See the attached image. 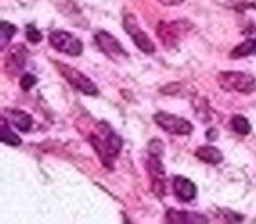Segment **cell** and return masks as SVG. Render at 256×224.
<instances>
[{"label":"cell","mask_w":256,"mask_h":224,"mask_svg":"<svg viewBox=\"0 0 256 224\" xmlns=\"http://www.w3.org/2000/svg\"><path fill=\"white\" fill-rule=\"evenodd\" d=\"M86 137H88L93 149L96 151L100 161L106 165V168L112 170L114 161H116L121 146H123V140L114 133V130L107 123H95L86 132Z\"/></svg>","instance_id":"1"},{"label":"cell","mask_w":256,"mask_h":224,"mask_svg":"<svg viewBox=\"0 0 256 224\" xmlns=\"http://www.w3.org/2000/svg\"><path fill=\"white\" fill-rule=\"evenodd\" d=\"M218 84L224 91L244 93V95H249L256 89L254 77L244 72H221L218 75Z\"/></svg>","instance_id":"2"},{"label":"cell","mask_w":256,"mask_h":224,"mask_svg":"<svg viewBox=\"0 0 256 224\" xmlns=\"http://www.w3.org/2000/svg\"><path fill=\"white\" fill-rule=\"evenodd\" d=\"M188 23L186 21H162L156 28V33L167 49L176 47L188 33Z\"/></svg>","instance_id":"3"},{"label":"cell","mask_w":256,"mask_h":224,"mask_svg":"<svg viewBox=\"0 0 256 224\" xmlns=\"http://www.w3.org/2000/svg\"><path fill=\"white\" fill-rule=\"evenodd\" d=\"M56 68L60 70V74L64 75L65 79H67L68 82H70L72 86H74L76 89H79L81 93H84V95H98V89H96V86L93 84V81L90 77H86L82 72H79L78 68L70 67V65H65L62 63V61H58L56 63Z\"/></svg>","instance_id":"4"},{"label":"cell","mask_w":256,"mask_h":224,"mask_svg":"<svg viewBox=\"0 0 256 224\" xmlns=\"http://www.w3.org/2000/svg\"><path fill=\"white\" fill-rule=\"evenodd\" d=\"M123 26L124 30H126V33L130 37H132L134 44H136L137 47H139L140 51H144V53L148 54H153L154 53V44L153 40L150 39V35H148L146 32H144L142 28H140L139 21H137V18L134 14H124L123 18Z\"/></svg>","instance_id":"5"},{"label":"cell","mask_w":256,"mask_h":224,"mask_svg":"<svg viewBox=\"0 0 256 224\" xmlns=\"http://www.w3.org/2000/svg\"><path fill=\"white\" fill-rule=\"evenodd\" d=\"M154 123L160 126L164 132L172 135H190L193 132V125L179 116L168 114V112H158L154 114Z\"/></svg>","instance_id":"6"},{"label":"cell","mask_w":256,"mask_h":224,"mask_svg":"<svg viewBox=\"0 0 256 224\" xmlns=\"http://www.w3.org/2000/svg\"><path fill=\"white\" fill-rule=\"evenodd\" d=\"M148 172H150L151 182H153V191L158 198H164L165 191H167V181H165V168L162 165L160 154L158 153H150L146 161Z\"/></svg>","instance_id":"7"},{"label":"cell","mask_w":256,"mask_h":224,"mask_svg":"<svg viewBox=\"0 0 256 224\" xmlns=\"http://www.w3.org/2000/svg\"><path fill=\"white\" fill-rule=\"evenodd\" d=\"M50 42L56 51L65 53V54H70V56H79V54L82 53V42L78 39V37L72 35V33H68V32H62V30L51 32Z\"/></svg>","instance_id":"8"},{"label":"cell","mask_w":256,"mask_h":224,"mask_svg":"<svg viewBox=\"0 0 256 224\" xmlns=\"http://www.w3.org/2000/svg\"><path fill=\"white\" fill-rule=\"evenodd\" d=\"M95 40H96V46L102 49V53H106L110 60H120V58L128 56V53L123 49V46H121L116 37H112L110 33L98 32L95 35Z\"/></svg>","instance_id":"9"},{"label":"cell","mask_w":256,"mask_h":224,"mask_svg":"<svg viewBox=\"0 0 256 224\" xmlns=\"http://www.w3.org/2000/svg\"><path fill=\"white\" fill-rule=\"evenodd\" d=\"M26 51L23 46H16L14 49L9 51V54L6 56V68H8L9 74H20V72L23 70V67H25L26 63Z\"/></svg>","instance_id":"10"},{"label":"cell","mask_w":256,"mask_h":224,"mask_svg":"<svg viewBox=\"0 0 256 224\" xmlns=\"http://www.w3.org/2000/svg\"><path fill=\"white\" fill-rule=\"evenodd\" d=\"M172 188H174V193L181 202H192L196 196V186L193 184L190 179L186 177H174V182H172Z\"/></svg>","instance_id":"11"},{"label":"cell","mask_w":256,"mask_h":224,"mask_svg":"<svg viewBox=\"0 0 256 224\" xmlns=\"http://www.w3.org/2000/svg\"><path fill=\"white\" fill-rule=\"evenodd\" d=\"M196 158L202 161H206V163L209 165H218L223 161V154H221L220 149H216V147L212 146H200L198 149L195 151Z\"/></svg>","instance_id":"12"},{"label":"cell","mask_w":256,"mask_h":224,"mask_svg":"<svg viewBox=\"0 0 256 224\" xmlns=\"http://www.w3.org/2000/svg\"><path fill=\"white\" fill-rule=\"evenodd\" d=\"M256 54V39H248L244 42H240L234 51L230 53L232 60L237 58H246V56H254Z\"/></svg>","instance_id":"13"},{"label":"cell","mask_w":256,"mask_h":224,"mask_svg":"<svg viewBox=\"0 0 256 224\" xmlns=\"http://www.w3.org/2000/svg\"><path fill=\"white\" fill-rule=\"evenodd\" d=\"M11 121L20 132H30L32 130V118L23 110H12L11 112Z\"/></svg>","instance_id":"14"},{"label":"cell","mask_w":256,"mask_h":224,"mask_svg":"<svg viewBox=\"0 0 256 224\" xmlns=\"http://www.w3.org/2000/svg\"><path fill=\"white\" fill-rule=\"evenodd\" d=\"M167 221H170V223H184V221H188V223H207V217L188 216V214H179L178 210H170L167 214Z\"/></svg>","instance_id":"15"},{"label":"cell","mask_w":256,"mask_h":224,"mask_svg":"<svg viewBox=\"0 0 256 224\" xmlns=\"http://www.w3.org/2000/svg\"><path fill=\"white\" fill-rule=\"evenodd\" d=\"M2 140H4L6 144H9V146H20V144H22L20 137L16 135L14 132H11L9 123L6 118H2Z\"/></svg>","instance_id":"16"},{"label":"cell","mask_w":256,"mask_h":224,"mask_svg":"<svg viewBox=\"0 0 256 224\" xmlns=\"http://www.w3.org/2000/svg\"><path fill=\"white\" fill-rule=\"evenodd\" d=\"M16 33V26L11 25V23L8 21H2L0 23V46L6 47L8 46V42L11 40V37Z\"/></svg>","instance_id":"17"},{"label":"cell","mask_w":256,"mask_h":224,"mask_svg":"<svg viewBox=\"0 0 256 224\" xmlns=\"http://www.w3.org/2000/svg\"><path fill=\"white\" fill-rule=\"evenodd\" d=\"M232 128L237 133H240V135H248L251 132V125H249V121L244 116H234L232 118Z\"/></svg>","instance_id":"18"},{"label":"cell","mask_w":256,"mask_h":224,"mask_svg":"<svg viewBox=\"0 0 256 224\" xmlns=\"http://www.w3.org/2000/svg\"><path fill=\"white\" fill-rule=\"evenodd\" d=\"M26 37H28V42H32V44H37V42L42 40V33H40L39 30L32 25L26 26Z\"/></svg>","instance_id":"19"},{"label":"cell","mask_w":256,"mask_h":224,"mask_svg":"<svg viewBox=\"0 0 256 224\" xmlns=\"http://www.w3.org/2000/svg\"><path fill=\"white\" fill-rule=\"evenodd\" d=\"M36 81H37V79H36V75H34V74H25L22 77V88L25 89V91H28V89L36 84Z\"/></svg>","instance_id":"20"},{"label":"cell","mask_w":256,"mask_h":224,"mask_svg":"<svg viewBox=\"0 0 256 224\" xmlns=\"http://www.w3.org/2000/svg\"><path fill=\"white\" fill-rule=\"evenodd\" d=\"M158 2L164 5H181L184 0H158Z\"/></svg>","instance_id":"21"},{"label":"cell","mask_w":256,"mask_h":224,"mask_svg":"<svg viewBox=\"0 0 256 224\" xmlns=\"http://www.w3.org/2000/svg\"><path fill=\"white\" fill-rule=\"evenodd\" d=\"M207 137H216V132H207Z\"/></svg>","instance_id":"22"}]
</instances>
